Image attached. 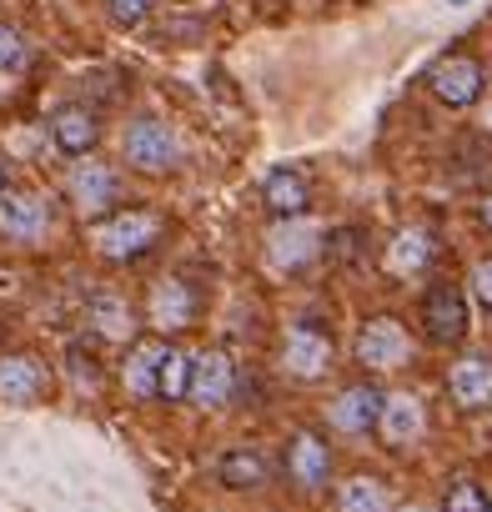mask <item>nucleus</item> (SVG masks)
Masks as SVG:
<instances>
[{"label": "nucleus", "mask_w": 492, "mask_h": 512, "mask_svg": "<svg viewBox=\"0 0 492 512\" xmlns=\"http://www.w3.org/2000/svg\"><path fill=\"white\" fill-rule=\"evenodd\" d=\"M166 221L146 206H126V211H106L96 226H91V246L101 262H136L146 256L156 241H161Z\"/></svg>", "instance_id": "1"}, {"label": "nucleus", "mask_w": 492, "mask_h": 512, "mask_svg": "<svg viewBox=\"0 0 492 512\" xmlns=\"http://www.w3.org/2000/svg\"><path fill=\"white\" fill-rule=\"evenodd\" d=\"M121 156H126V166L141 171V176H166V171L181 166V141H176V131H171L166 121L136 116V121L126 126V136H121Z\"/></svg>", "instance_id": "2"}, {"label": "nucleus", "mask_w": 492, "mask_h": 512, "mask_svg": "<svg viewBox=\"0 0 492 512\" xmlns=\"http://www.w3.org/2000/svg\"><path fill=\"white\" fill-rule=\"evenodd\" d=\"M337 367V342L332 332L312 327V322H297L282 332V372L297 377V382H322L327 372Z\"/></svg>", "instance_id": "3"}, {"label": "nucleus", "mask_w": 492, "mask_h": 512, "mask_svg": "<svg viewBox=\"0 0 492 512\" xmlns=\"http://www.w3.org/2000/svg\"><path fill=\"white\" fill-rule=\"evenodd\" d=\"M412 352H417V342L397 317H367L357 332V367H367V372H397L412 362Z\"/></svg>", "instance_id": "4"}, {"label": "nucleus", "mask_w": 492, "mask_h": 512, "mask_svg": "<svg viewBox=\"0 0 492 512\" xmlns=\"http://www.w3.org/2000/svg\"><path fill=\"white\" fill-rule=\"evenodd\" d=\"M422 337L432 347H457L467 337V292L457 282H432L422 292Z\"/></svg>", "instance_id": "5"}, {"label": "nucleus", "mask_w": 492, "mask_h": 512, "mask_svg": "<svg viewBox=\"0 0 492 512\" xmlns=\"http://www.w3.org/2000/svg\"><path fill=\"white\" fill-rule=\"evenodd\" d=\"M236 392V367L221 347L211 352H196L191 357V372H186V402L201 407V412H221Z\"/></svg>", "instance_id": "6"}, {"label": "nucleus", "mask_w": 492, "mask_h": 512, "mask_svg": "<svg viewBox=\"0 0 492 512\" xmlns=\"http://www.w3.org/2000/svg\"><path fill=\"white\" fill-rule=\"evenodd\" d=\"M427 86H432V96H437L442 106L467 111V106H477V96H482V86H487V81H482V66H477L472 56L452 51V56H442V61L432 66Z\"/></svg>", "instance_id": "7"}, {"label": "nucleus", "mask_w": 492, "mask_h": 512, "mask_svg": "<svg viewBox=\"0 0 492 512\" xmlns=\"http://www.w3.org/2000/svg\"><path fill=\"white\" fill-rule=\"evenodd\" d=\"M46 226H51L46 196H36V191H6V196H0V236H6V241L31 246V241L46 236Z\"/></svg>", "instance_id": "8"}, {"label": "nucleus", "mask_w": 492, "mask_h": 512, "mask_svg": "<svg viewBox=\"0 0 492 512\" xmlns=\"http://www.w3.org/2000/svg\"><path fill=\"white\" fill-rule=\"evenodd\" d=\"M382 397H387L382 387H372V382H352V387H342V392L332 397L327 422H332L337 432H347V437H362V432H372V427H377Z\"/></svg>", "instance_id": "9"}, {"label": "nucleus", "mask_w": 492, "mask_h": 512, "mask_svg": "<svg viewBox=\"0 0 492 512\" xmlns=\"http://www.w3.org/2000/svg\"><path fill=\"white\" fill-rule=\"evenodd\" d=\"M447 392L462 412H487L492 407V352H467L447 372Z\"/></svg>", "instance_id": "10"}, {"label": "nucleus", "mask_w": 492, "mask_h": 512, "mask_svg": "<svg viewBox=\"0 0 492 512\" xmlns=\"http://www.w3.org/2000/svg\"><path fill=\"white\" fill-rule=\"evenodd\" d=\"M66 191H71V206H76L81 216H101V211L116 201V171H111L106 161L81 156V166H71Z\"/></svg>", "instance_id": "11"}, {"label": "nucleus", "mask_w": 492, "mask_h": 512, "mask_svg": "<svg viewBox=\"0 0 492 512\" xmlns=\"http://www.w3.org/2000/svg\"><path fill=\"white\" fill-rule=\"evenodd\" d=\"M262 206H267L272 221H297V216H307V206H312V181H307L297 166H277V171L262 181Z\"/></svg>", "instance_id": "12"}, {"label": "nucleus", "mask_w": 492, "mask_h": 512, "mask_svg": "<svg viewBox=\"0 0 492 512\" xmlns=\"http://www.w3.org/2000/svg\"><path fill=\"white\" fill-rule=\"evenodd\" d=\"M46 392V367L31 352H6L0 357V402L11 407H31Z\"/></svg>", "instance_id": "13"}, {"label": "nucleus", "mask_w": 492, "mask_h": 512, "mask_svg": "<svg viewBox=\"0 0 492 512\" xmlns=\"http://www.w3.org/2000/svg\"><path fill=\"white\" fill-rule=\"evenodd\" d=\"M146 312H151V327H156L161 337H166V332H181V327H191V317H196V292H191L181 277H161V282L151 287Z\"/></svg>", "instance_id": "14"}, {"label": "nucleus", "mask_w": 492, "mask_h": 512, "mask_svg": "<svg viewBox=\"0 0 492 512\" xmlns=\"http://www.w3.org/2000/svg\"><path fill=\"white\" fill-rule=\"evenodd\" d=\"M287 477H292L302 492H317V487L332 477V447H327V437L297 432L292 447H287Z\"/></svg>", "instance_id": "15"}, {"label": "nucleus", "mask_w": 492, "mask_h": 512, "mask_svg": "<svg viewBox=\"0 0 492 512\" xmlns=\"http://www.w3.org/2000/svg\"><path fill=\"white\" fill-rule=\"evenodd\" d=\"M377 432H382V442H387L392 452H402L407 442L422 437V402H417L412 392H392V397H382Z\"/></svg>", "instance_id": "16"}, {"label": "nucleus", "mask_w": 492, "mask_h": 512, "mask_svg": "<svg viewBox=\"0 0 492 512\" xmlns=\"http://www.w3.org/2000/svg\"><path fill=\"white\" fill-rule=\"evenodd\" d=\"M51 141L66 151V156H91L96 151V141H101V121H96V111H86V106H61L56 116H51Z\"/></svg>", "instance_id": "17"}, {"label": "nucleus", "mask_w": 492, "mask_h": 512, "mask_svg": "<svg viewBox=\"0 0 492 512\" xmlns=\"http://www.w3.org/2000/svg\"><path fill=\"white\" fill-rule=\"evenodd\" d=\"M161 352H166V337H141L131 342L126 352V367H121V382L136 402H151L156 397V367H161Z\"/></svg>", "instance_id": "18"}, {"label": "nucleus", "mask_w": 492, "mask_h": 512, "mask_svg": "<svg viewBox=\"0 0 492 512\" xmlns=\"http://www.w3.org/2000/svg\"><path fill=\"white\" fill-rule=\"evenodd\" d=\"M216 477L231 492H257V487H267V457L257 447H226L216 462Z\"/></svg>", "instance_id": "19"}, {"label": "nucleus", "mask_w": 492, "mask_h": 512, "mask_svg": "<svg viewBox=\"0 0 492 512\" xmlns=\"http://www.w3.org/2000/svg\"><path fill=\"white\" fill-rule=\"evenodd\" d=\"M337 512H392V492L372 472H352L337 487Z\"/></svg>", "instance_id": "20"}, {"label": "nucleus", "mask_w": 492, "mask_h": 512, "mask_svg": "<svg viewBox=\"0 0 492 512\" xmlns=\"http://www.w3.org/2000/svg\"><path fill=\"white\" fill-rule=\"evenodd\" d=\"M91 327H96L101 337H111V342H126V337L136 332L131 302H126V297H116V292H101V297H91Z\"/></svg>", "instance_id": "21"}, {"label": "nucleus", "mask_w": 492, "mask_h": 512, "mask_svg": "<svg viewBox=\"0 0 492 512\" xmlns=\"http://www.w3.org/2000/svg\"><path fill=\"white\" fill-rule=\"evenodd\" d=\"M292 231H277L272 236V256H277V267H302V262H312L317 256V246H302V241H322V231L317 226H307L302 216L297 221H287Z\"/></svg>", "instance_id": "22"}, {"label": "nucleus", "mask_w": 492, "mask_h": 512, "mask_svg": "<svg viewBox=\"0 0 492 512\" xmlns=\"http://www.w3.org/2000/svg\"><path fill=\"white\" fill-rule=\"evenodd\" d=\"M437 256V246H432V236L427 231H402L397 236V251L387 256V267L397 272V277H412V272H422L427 262Z\"/></svg>", "instance_id": "23"}, {"label": "nucleus", "mask_w": 492, "mask_h": 512, "mask_svg": "<svg viewBox=\"0 0 492 512\" xmlns=\"http://www.w3.org/2000/svg\"><path fill=\"white\" fill-rule=\"evenodd\" d=\"M186 372H191V357L166 342L161 367H156V397H161V402H181V397H186Z\"/></svg>", "instance_id": "24"}, {"label": "nucleus", "mask_w": 492, "mask_h": 512, "mask_svg": "<svg viewBox=\"0 0 492 512\" xmlns=\"http://www.w3.org/2000/svg\"><path fill=\"white\" fill-rule=\"evenodd\" d=\"M492 502H487V487L477 482V477H457V482H447V492H442V512H487Z\"/></svg>", "instance_id": "25"}, {"label": "nucleus", "mask_w": 492, "mask_h": 512, "mask_svg": "<svg viewBox=\"0 0 492 512\" xmlns=\"http://www.w3.org/2000/svg\"><path fill=\"white\" fill-rule=\"evenodd\" d=\"M151 11H156V0H106V16H111L116 26H126V31L141 26Z\"/></svg>", "instance_id": "26"}, {"label": "nucleus", "mask_w": 492, "mask_h": 512, "mask_svg": "<svg viewBox=\"0 0 492 512\" xmlns=\"http://www.w3.org/2000/svg\"><path fill=\"white\" fill-rule=\"evenodd\" d=\"M21 61H26V41H21V31L0 21V71H16Z\"/></svg>", "instance_id": "27"}, {"label": "nucleus", "mask_w": 492, "mask_h": 512, "mask_svg": "<svg viewBox=\"0 0 492 512\" xmlns=\"http://www.w3.org/2000/svg\"><path fill=\"white\" fill-rule=\"evenodd\" d=\"M467 287H472V297L492 312V256H482V262L472 267V282H467Z\"/></svg>", "instance_id": "28"}, {"label": "nucleus", "mask_w": 492, "mask_h": 512, "mask_svg": "<svg viewBox=\"0 0 492 512\" xmlns=\"http://www.w3.org/2000/svg\"><path fill=\"white\" fill-rule=\"evenodd\" d=\"M477 216H482V226H487V231H492V196H487V201H482V206H477Z\"/></svg>", "instance_id": "29"}, {"label": "nucleus", "mask_w": 492, "mask_h": 512, "mask_svg": "<svg viewBox=\"0 0 492 512\" xmlns=\"http://www.w3.org/2000/svg\"><path fill=\"white\" fill-rule=\"evenodd\" d=\"M11 191V176H6V161H0V196H6Z\"/></svg>", "instance_id": "30"}, {"label": "nucleus", "mask_w": 492, "mask_h": 512, "mask_svg": "<svg viewBox=\"0 0 492 512\" xmlns=\"http://www.w3.org/2000/svg\"><path fill=\"white\" fill-rule=\"evenodd\" d=\"M442 6H472V0H442Z\"/></svg>", "instance_id": "31"}, {"label": "nucleus", "mask_w": 492, "mask_h": 512, "mask_svg": "<svg viewBox=\"0 0 492 512\" xmlns=\"http://www.w3.org/2000/svg\"><path fill=\"white\" fill-rule=\"evenodd\" d=\"M407 512H427V507H407Z\"/></svg>", "instance_id": "32"}, {"label": "nucleus", "mask_w": 492, "mask_h": 512, "mask_svg": "<svg viewBox=\"0 0 492 512\" xmlns=\"http://www.w3.org/2000/svg\"><path fill=\"white\" fill-rule=\"evenodd\" d=\"M487 512H492V507H487Z\"/></svg>", "instance_id": "33"}]
</instances>
